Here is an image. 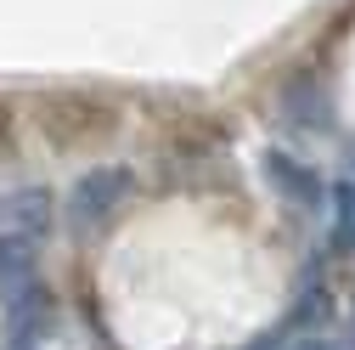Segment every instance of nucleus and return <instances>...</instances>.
I'll return each instance as SVG.
<instances>
[{
  "label": "nucleus",
  "mask_w": 355,
  "mask_h": 350,
  "mask_svg": "<svg viewBox=\"0 0 355 350\" xmlns=\"http://www.w3.org/2000/svg\"><path fill=\"white\" fill-rule=\"evenodd\" d=\"M6 153H12V108L0 102V158H6Z\"/></svg>",
  "instance_id": "6"
},
{
  "label": "nucleus",
  "mask_w": 355,
  "mask_h": 350,
  "mask_svg": "<svg viewBox=\"0 0 355 350\" xmlns=\"http://www.w3.org/2000/svg\"><path fill=\"white\" fill-rule=\"evenodd\" d=\"M40 130H46L51 147H85V142H107L113 124H119V108L107 97H91V91H57V97H40Z\"/></svg>",
  "instance_id": "1"
},
{
  "label": "nucleus",
  "mask_w": 355,
  "mask_h": 350,
  "mask_svg": "<svg viewBox=\"0 0 355 350\" xmlns=\"http://www.w3.org/2000/svg\"><path fill=\"white\" fill-rule=\"evenodd\" d=\"M130 187H136V175H130L124 164H102V169H85L79 181H73V192H68V221L79 226V232H91V226H102L107 215L130 198Z\"/></svg>",
  "instance_id": "2"
},
{
  "label": "nucleus",
  "mask_w": 355,
  "mask_h": 350,
  "mask_svg": "<svg viewBox=\"0 0 355 350\" xmlns=\"http://www.w3.org/2000/svg\"><path fill=\"white\" fill-rule=\"evenodd\" d=\"M299 350H333V344H322V339H310V344H299Z\"/></svg>",
  "instance_id": "7"
},
{
  "label": "nucleus",
  "mask_w": 355,
  "mask_h": 350,
  "mask_svg": "<svg viewBox=\"0 0 355 350\" xmlns=\"http://www.w3.org/2000/svg\"><path fill=\"white\" fill-rule=\"evenodd\" d=\"M333 238L344 249H355V181H338L333 187Z\"/></svg>",
  "instance_id": "5"
},
{
  "label": "nucleus",
  "mask_w": 355,
  "mask_h": 350,
  "mask_svg": "<svg viewBox=\"0 0 355 350\" xmlns=\"http://www.w3.org/2000/svg\"><path fill=\"white\" fill-rule=\"evenodd\" d=\"M46 232H51V192H40V187L12 192L6 209H0V238L17 243V249H40Z\"/></svg>",
  "instance_id": "3"
},
{
  "label": "nucleus",
  "mask_w": 355,
  "mask_h": 350,
  "mask_svg": "<svg viewBox=\"0 0 355 350\" xmlns=\"http://www.w3.org/2000/svg\"><path fill=\"white\" fill-rule=\"evenodd\" d=\"M265 169H271V181H277L293 203H304V209H316V203H322V181H316L304 164H293L288 153H265Z\"/></svg>",
  "instance_id": "4"
}]
</instances>
